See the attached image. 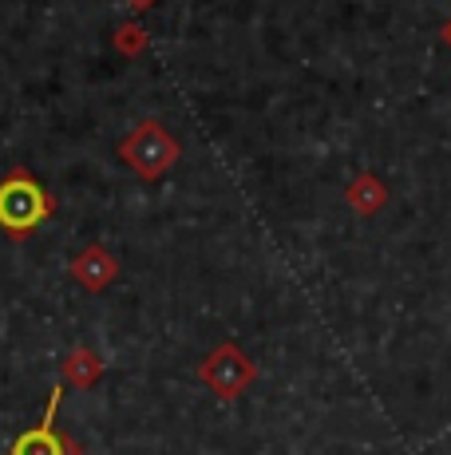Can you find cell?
<instances>
[{
	"label": "cell",
	"mask_w": 451,
	"mask_h": 455,
	"mask_svg": "<svg viewBox=\"0 0 451 455\" xmlns=\"http://www.w3.org/2000/svg\"><path fill=\"white\" fill-rule=\"evenodd\" d=\"M103 372H107V364H103V356L88 345H75L72 353L64 356V364H59V376H64L72 388H91V384L103 380Z\"/></svg>",
	"instance_id": "cell-6"
},
{
	"label": "cell",
	"mask_w": 451,
	"mask_h": 455,
	"mask_svg": "<svg viewBox=\"0 0 451 455\" xmlns=\"http://www.w3.org/2000/svg\"><path fill=\"white\" fill-rule=\"evenodd\" d=\"M51 214H56V195L40 187L32 171L12 166L0 179V230H8L12 238H28Z\"/></svg>",
	"instance_id": "cell-1"
},
{
	"label": "cell",
	"mask_w": 451,
	"mask_h": 455,
	"mask_svg": "<svg viewBox=\"0 0 451 455\" xmlns=\"http://www.w3.org/2000/svg\"><path fill=\"white\" fill-rule=\"evenodd\" d=\"M344 203H349L352 214H360V218H372V214H380L388 203V190H384V182L376 179V174H368V171H360L357 179L344 187Z\"/></svg>",
	"instance_id": "cell-7"
},
{
	"label": "cell",
	"mask_w": 451,
	"mask_h": 455,
	"mask_svg": "<svg viewBox=\"0 0 451 455\" xmlns=\"http://www.w3.org/2000/svg\"><path fill=\"white\" fill-rule=\"evenodd\" d=\"M111 48H115L119 56L135 60L151 48V32H146L138 20H123V24H115V32H111Z\"/></svg>",
	"instance_id": "cell-8"
},
{
	"label": "cell",
	"mask_w": 451,
	"mask_h": 455,
	"mask_svg": "<svg viewBox=\"0 0 451 455\" xmlns=\"http://www.w3.org/2000/svg\"><path fill=\"white\" fill-rule=\"evenodd\" d=\"M178 155H182L178 139L159 119H143V124L131 127V135L119 139V159L146 182H159L178 163Z\"/></svg>",
	"instance_id": "cell-2"
},
{
	"label": "cell",
	"mask_w": 451,
	"mask_h": 455,
	"mask_svg": "<svg viewBox=\"0 0 451 455\" xmlns=\"http://www.w3.org/2000/svg\"><path fill=\"white\" fill-rule=\"evenodd\" d=\"M67 274H72V282L80 285V290L103 293L119 277V261H115V253H111L107 246L91 242V246H83L72 261H67Z\"/></svg>",
	"instance_id": "cell-5"
},
{
	"label": "cell",
	"mask_w": 451,
	"mask_h": 455,
	"mask_svg": "<svg viewBox=\"0 0 451 455\" xmlns=\"http://www.w3.org/2000/svg\"><path fill=\"white\" fill-rule=\"evenodd\" d=\"M444 44H447V48H451V20L444 24Z\"/></svg>",
	"instance_id": "cell-10"
},
{
	"label": "cell",
	"mask_w": 451,
	"mask_h": 455,
	"mask_svg": "<svg viewBox=\"0 0 451 455\" xmlns=\"http://www.w3.org/2000/svg\"><path fill=\"white\" fill-rule=\"evenodd\" d=\"M123 4L131 8V12H138V16H143L146 8H154V4H159V0H123Z\"/></svg>",
	"instance_id": "cell-9"
},
{
	"label": "cell",
	"mask_w": 451,
	"mask_h": 455,
	"mask_svg": "<svg viewBox=\"0 0 451 455\" xmlns=\"http://www.w3.org/2000/svg\"><path fill=\"white\" fill-rule=\"evenodd\" d=\"M198 380H202L218 400H238L241 392L257 380V364L249 361L233 340H222V345L198 364Z\"/></svg>",
	"instance_id": "cell-3"
},
{
	"label": "cell",
	"mask_w": 451,
	"mask_h": 455,
	"mask_svg": "<svg viewBox=\"0 0 451 455\" xmlns=\"http://www.w3.org/2000/svg\"><path fill=\"white\" fill-rule=\"evenodd\" d=\"M59 400H64V384H51V392H48V408H44V416H40V424L16 435L12 448H8V455H83V451H80V443H75L72 435L56 432Z\"/></svg>",
	"instance_id": "cell-4"
}]
</instances>
